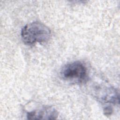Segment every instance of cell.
Listing matches in <instances>:
<instances>
[{
  "label": "cell",
  "mask_w": 120,
  "mask_h": 120,
  "mask_svg": "<svg viewBox=\"0 0 120 120\" xmlns=\"http://www.w3.org/2000/svg\"><path fill=\"white\" fill-rule=\"evenodd\" d=\"M21 35L25 44L32 45L49 40L51 36V32L50 29L44 23L34 22L26 24L22 28Z\"/></svg>",
  "instance_id": "obj_1"
},
{
  "label": "cell",
  "mask_w": 120,
  "mask_h": 120,
  "mask_svg": "<svg viewBox=\"0 0 120 120\" xmlns=\"http://www.w3.org/2000/svg\"><path fill=\"white\" fill-rule=\"evenodd\" d=\"M60 75L64 80L74 83H82L88 78L87 69L84 64L75 61L65 65L62 68Z\"/></svg>",
  "instance_id": "obj_2"
},
{
  "label": "cell",
  "mask_w": 120,
  "mask_h": 120,
  "mask_svg": "<svg viewBox=\"0 0 120 120\" xmlns=\"http://www.w3.org/2000/svg\"><path fill=\"white\" fill-rule=\"evenodd\" d=\"M98 99L105 103L116 104L119 102V96L116 89L112 87H98L95 93Z\"/></svg>",
  "instance_id": "obj_3"
},
{
  "label": "cell",
  "mask_w": 120,
  "mask_h": 120,
  "mask_svg": "<svg viewBox=\"0 0 120 120\" xmlns=\"http://www.w3.org/2000/svg\"><path fill=\"white\" fill-rule=\"evenodd\" d=\"M58 116L57 110L51 106H43L27 113V119L29 120H53Z\"/></svg>",
  "instance_id": "obj_4"
},
{
  "label": "cell",
  "mask_w": 120,
  "mask_h": 120,
  "mask_svg": "<svg viewBox=\"0 0 120 120\" xmlns=\"http://www.w3.org/2000/svg\"><path fill=\"white\" fill-rule=\"evenodd\" d=\"M104 112L105 115L106 116H109L110 115L112 112V108L111 106H107L104 109Z\"/></svg>",
  "instance_id": "obj_5"
}]
</instances>
